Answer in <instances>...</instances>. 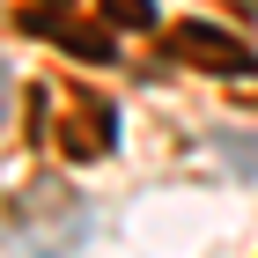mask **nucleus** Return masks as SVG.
<instances>
[{
	"label": "nucleus",
	"mask_w": 258,
	"mask_h": 258,
	"mask_svg": "<svg viewBox=\"0 0 258 258\" xmlns=\"http://www.w3.org/2000/svg\"><path fill=\"white\" fill-rule=\"evenodd\" d=\"M118 8H125L118 22H148V15H155V8H148V0H118Z\"/></svg>",
	"instance_id": "nucleus-1"
}]
</instances>
